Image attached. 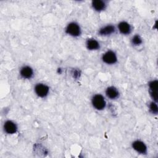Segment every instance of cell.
<instances>
[{
    "instance_id": "1",
    "label": "cell",
    "mask_w": 158,
    "mask_h": 158,
    "mask_svg": "<svg viewBox=\"0 0 158 158\" xmlns=\"http://www.w3.org/2000/svg\"><path fill=\"white\" fill-rule=\"evenodd\" d=\"M91 104L93 107L98 110H102L106 106L105 98L101 94H94L91 98Z\"/></svg>"
},
{
    "instance_id": "2",
    "label": "cell",
    "mask_w": 158,
    "mask_h": 158,
    "mask_svg": "<svg viewBox=\"0 0 158 158\" xmlns=\"http://www.w3.org/2000/svg\"><path fill=\"white\" fill-rule=\"evenodd\" d=\"M65 33L72 37H78L81 34V29L78 23L71 22L67 24L65 28Z\"/></svg>"
},
{
    "instance_id": "3",
    "label": "cell",
    "mask_w": 158,
    "mask_h": 158,
    "mask_svg": "<svg viewBox=\"0 0 158 158\" xmlns=\"http://www.w3.org/2000/svg\"><path fill=\"white\" fill-rule=\"evenodd\" d=\"M102 62L107 65H113L117 62V56L116 53L112 50H108L105 52L101 57Z\"/></svg>"
},
{
    "instance_id": "4",
    "label": "cell",
    "mask_w": 158,
    "mask_h": 158,
    "mask_svg": "<svg viewBox=\"0 0 158 158\" xmlns=\"http://www.w3.org/2000/svg\"><path fill=\"white\" fill-rule=\"evenodd\" d=\"M34 91L35 94L40 98L46 97L49 93V88L46 84L42 83H38L36 84L34 87Z\"/></svg>"
},
{
    "instance_id": "5",
    "label": "cell",
    "mask_w": 158,
    "mask_h": 158,
    "mask_svg": "<svg viewBox=\"0 0 158 158\" xmlns=\"http://www.w3.org/2000/svg\"><path fill=\"white\" fill-rule=\"evenodd\" d=\"M3 130L7 134L13 135L17 131L18 127L15 122L10 120H7L3 124Z\"/></svg>"
},
{
    "instance_id": "6",
    "label": "cell",
    "mask_w": 158,
    "mask_h": 158,
    "mask_svg": "<svg viewBox=\"0 0 158 158\" xmlns=\"http://www.w3.org/2000/svg\"><path fill=\"white\" fill-rule=\"evenodd\" d=\"M132 148L137 152L141 154H146L148 152V148L145 143L141 140H135L131 143Z\"/></svg>"
},
{
    "instance_id": "7",
    "label": "cell",
    "mask_w": 158,
    "mask_h": 158,
    "mask_svg": "<svg viewBox=\"0 0 158 158\" xmlns=\"http://www.w3.org/2000/svg\"><path fill=\"white\" fill-rule=\"evenodd\" d=\"M149 91L150 96L154 102H157L158 99L157 95V88H158V81L157 80L151 81L149 84Z\"/></svg>"
},
{
    "instance_id": "8",
    "label": "cell",
    "mask_w": 158,
    "mask_h": 158,
    "mask_svg": "<svg viewBox=\"0 0 158 158\" xmlns=\"http://www.w3.org/2000/svg\"><path fill=\"white\" fill-rule=\"evenodd\" d=\"M115 31H116V28L115 26L111 24H108L100 28L98 31V34L100 36H108L115 33Z\"/></svg>"
},
{
    "instance_id": "9",
    "label": "cell",
    "mask_w": 158,
    "mask_h": 158,
    "mask_svg": "<svg viewBox=\"0 0 158 158\" xmlns=\"http://www.w3.org/2000/svg\"><path fill=\"white\" fill-rule=\"evenodd\" d=\"M20 75L23 79H31L34 75L33 69L29 65H24L20 69Z\"/></svg>"
},
{
    "instance_id": "10",
    "label": "cell",
    "mask_w": 158,
    "mask_h": 158,
    "mask_svg": "<svg viewBox=\"0 0 158 158\" xmlns=\"http://www.w3.org/2000/svg\"><path fill=\"white\" fill-rule=\"evenodd\" d=\"M117 28L119 32L123 35H128L131 33L132 28L131 25L126 21H122L118 23Z\"/></svg>"
},
{
    "instance_id": "11",
    "label": "cell",
    "mask_w": 158,
    "mask_h": 158,
    "mask_svg": "<svg viewBox=\"0 0 158 158\" xmlns=\"http://www.w3.org/2000/svg\"><path fill=\"white\" fill-rule=\"evenodd\" d=\"M105 93L106 96L109 99L112 100L117 99L118 98H119V96H120V92L118 90V89L113 86L107 87L106 89Z\"/></svg>"
},
{
    "instance_id": "12",
    "label": "cell",
    "mask_w": 158,
    "mask_h": 158,
    "mask_svg": "<svg viewBox=\"0 0 158 158\" xmlns=\"http://www.w3.org/2000/svg\"><path fill=\"white\" fill-rule=\"evenodd\" d=\"M93 9L97 12H102L107 7V3L103 0H93L91 2Z\"/></svg>"
},
{
    "instance_id": "13",
    "label": "cell",
    "mask_w": 158,
    "mask_h": 158,
    "mask_svg": "<svg viewBox=\"0 0 158 158\" xmlns=\"http://www.w3.org/2000/svg\"><path fill=\"white\" fill-rule=\"evenodd\" d=\"M86 47L89 51H96L100 48V43L96 39L89 38L86 41Z\"/></svg>"
},
{
    "instance_id": "14",
    "label": "cell",
    "mask_w": 158,
    "mask_h": 158,
    "mask_svg": "<svg viewBox=\"0 0 158 158\" xmlns=\"http://www.w3.org/2000/svg\"><path fill=\"white\" fill-rule=\"evenodd\" d=\"M131 43L133 46H139L143 43V39L139 35L136 34L132 36L131 39Z\"/></svg>"
},
{
    "instance_id": "15",
    "label": "cell",
    "mask_w": 158,
    "mask_h": 158,
    "mask_svg": "<svg viewBox=\"0 0 158 158\" xmlns=\"http://www.w3.org/2000/svg\"><path fill=\"white\" fill-rule=\"evenodd\" d=\"M149 111L152 114H157L158 112V107L156 102L152 101L150 102L149 105Z\"/></svg>"
}]
</instances>
